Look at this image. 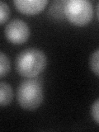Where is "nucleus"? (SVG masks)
<instances>
[{
	"label": "nucleus",
	"mask_w": 99,
	"mask_h": 132,
	"mask_svg": "<svg viewBox=\"0 0 99 132\" xmlns=\"http://www.w3.org/2000/svg\"><path fill=\"white\" fill-rule=\"evenodd\" d=\"M47 64L43 51L36 48H28L21 51L16 59V69L21 76L34 78L45 69Z\"/></svg>",
	"instance_id": "1"
},
{
	"label": "nucleus",
	"mask_w": 99,
	"mask_h": 132,
	"mask_svg": "<svg viewBox=\"0 0 99 132\" xmlns=\"http://www.w3.org/2000/svg\"><path fill=\"white\" fill-rule=\"evenodd\" d=\"M43 89L37 79H26L18 85L16 99L21 107L26 110H35L43 101Z\"/></svg>",
	"instance_id": "2"
},
{
	"label": "nucleus",
	"mask_w": 99,
	"mask_h": 132,
	"mask_svg": "<svg viewBox=\"0 0 99 132\" xmlns=\"http://www.w3.org/2000/svg\"><path fill=\"white\" fill-rule=\"evenodd\" d=\"M64 16L69 22L84 26L93 16L92 3L88 0H68L64 3Z\"/></svg>",
	"instance_id": "3"
},
{
	"label": "nucleus",
	"mask_w": 99,
	"mask_h": 132,
	"mask_svg": "<svg viewBox=\"0 0 99 132\" xmlns=\"http://www.w3.org/2000/svg\"><path fill=\"white\" fill-rule=\"evenodd\" d=\"M4 34L8 41L13 44H22L28 40L30 30L28 25L22 20L16 18L7 24Z\"/></svg>",
	"instance_id": "4"
},
{
	"label": "nucleus",
	"mask_w": 99,
	"mask_h": 132,
	"mask_svg": "<svg viewBox=\"0 0 99 132\" xmlns=\"http://www.w3.org/2000/svg\"><path fill=\"white\" fill-rule=\"evenodd\" d=\"M47 0H16L14 1L16 8L26 15H35L42 11L47 5Z\"/></svg>",
	"instance_id": "5"
},
{
	"label": "nucleus",
	"mask_w": 99,
	"mask_h": 132,
	"mask_svg": "<svg viewBox=\"0 0 99 132\" xmlns=\"http://www.w3.org/2000/svg\"><path fill=\"white\" fill-rule=\"evenodd\" d=\"M12 91L11 86L6 82L2 81L0 82V105L6 106L12 102Z\"/></svg>",
	"instance_id": "6"
},
{
	"label": "nucleus",
	"mask_w": 99,
	"mask_h": 132,
	"mask_svg": "<svg viewBox=\"0 0 99 132\" xmlns=\"http://www.w3.org/2000/svg\"><path fill=\"white\" fill-rule=\"evenodd\" d=\"M65 1L54 2L49 8V15L55 20H62L64 18Z\"/></svg>",
	"instance_id": "7"
},
{
	"label": "nucleus",
	"mask_w": 99,
	"mask_h": 132,
	"mask_svg": "<svg viewBox=\"0 0 99 132\" xmlns=\"http://www.w3.org/2000/svg\"><path fill=\"white\" fill-rule=\"evenodd\" d=\"M10 70V60L3 52L0 53V76L3 78Z\"/></svg>",
	"instance_id": "8"
},
{
	"label": "nucleus",
	"mask_w": 99,
	"mask_h": 132,
	"mask_svg": "<svg viewBox=\"0 0 99 132\" xmlns=\"http://www.w3.org/2000/svg\"><path fill=\"white\" fill-rule=\"evenodd\" d=\"M89 65L92 71L99 76V49L96 50L90 56Z\"/></svg>",
	"instance_id": "9"
},
{
	"label": "nucleus",
	"mask_w": 99,
	"mask_h": 132,
	"mask_svg": "<svg viewBox=\"0 0 99 132\" xmlns=\"http://www.w3.org/2000/svg\"><path fill=\"white\" fill-rule=\"evenodd\" d=\"M10 16V9L7 3L1 1L0 2V22L1 24L5 23Z\"/></svg>",
	"instance_id": "10"
},
{
	"label": "nucleus",
	"mask_w": 99,
	"mask_h": 132,
	"mask_svg": "<svg viewBox=\"0 0 99 132\" xmlns=\"http://www.w3.org/2000/svg\"><path fill=\"white\" fill-rule=\"evenodd\" d=\"M91 116L94 121L99 124V98L97 99L91 106Z\"/></svg>",
	"instance_id": "11"
},
{
	"label": "nucleus",
	"mask_w": 99,
	"mask_h": 132,
	"mask_svg": "<svg viewBox=\"0 0 99 132\" xmlns=\"http://www.w3.org/2000/svg\"><path fill=\"white\" fill-rule=\"evenodd\" d=\"M97 18L99 19V3L97 4Z\"/></svg>",
	"instance_id": "12"
}]
</instances>
